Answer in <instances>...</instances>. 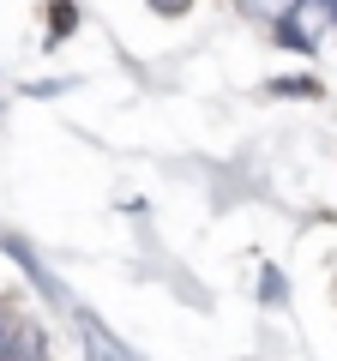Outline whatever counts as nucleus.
Listing matches in <instances>:
<instances>
[{"label": "nucleus", "instance_id": "f257e3e1", "mask_svg": "<svg viewBox=\"0 0 337 361\" xmlns=\"http://www.w3.org/2000/svg\"><path fill=\"white\" fill-rule=\"evenodd\" d=\"M241 6H247L253 18H265V25H277V18H283L289 6H295V0H241Z\"/></svg>", "mask_w": 337, "mask_h": 361}, {"label": "nucleus", "instance_id": "f03ea898", "mask_svg": "<svg viewBox=\"0 0 337 361\" xmlns=\"http://www.w3.org/2000/svg\"><path fill=\"white\" fill-rule=\"evenodd\" d=\"M157 6H163V13H175V6H187V0H157Z\"/></svg>", "mask_w": 337, "mask_h": 361}]
</instances>
